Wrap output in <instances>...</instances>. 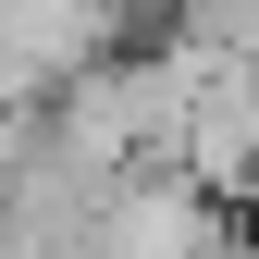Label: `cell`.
Here are the masks:
<instances>
[{
    "instance_id": "obj_1",
    "label": "cell",
    "mask_w": 259,
    "mask_h": 259,
    "mask_svg": "<svg viewBox=\"0 0 259 259\" xmlns=\"http://www.w3.org/2000/svg\"><path fill=\"white\" fill-rule=\"evenodd\" d=\"M173 173L198 185L210 210H259V62H222L198 87V111H185V148Z\"/></svg>"
},
{
    "instance_id": "obj_2",
    "label": "cell",
    "mask_w": 259,
    "mask_h": 259,
    "mask_svg": "<svg viewBox=\"0 0 259 259\" xmlns=\"http://www.w3.org/2000/svg\"><path fill=\"white\" fill-rule=\"evenodd\" d=\"M235 247V210H210L185 173H136L99 198V259H222Z\"/></svg>"
}]
</instances>
